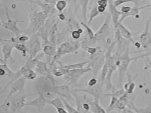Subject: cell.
I'll use <instances>...</instances> for the list:
<instances>
[{
    "mask_svg": "<svg viewBox=\"0 0 151 113\" xmlns=\"http://www.w3.org/2000/svg\"><path fill=\"white\" fill-rule=\"evenodd\" d=\"M48 16L43 11H32L29 15V24L28 28L24 30V35L33 36L44 26Z\"/></svg>",
    "mask_w": 151,
    "mask_h": 113,
    "instance_id": "obj_1",
    "label": "cell"
},
{
    "mask_svg": "<svg viewBox=\"0 0 151 113\" xmlns=\"http://www.w3.org/2000/svg\"><path fill=\"white\" fill-rule=\"evenodd\" d=\"M114 47L115 44L114 43H112L106 48V52L105 54V60L108 65L109 71L104 82L106 83V89L110 91L111 92L116 90L112 82V78L113 73L117 69L115 59L112 54L113 49Z\"/></svg>",
    "mask_w": 151,
    "mask_h": 113,
    "instance_id": "obj_2",
    "label": "cell"
},
{
    "mask_svg": "<svg viewBox=\"0 0 151 113\" xmlns=\"http://www.w3.org/2000/svg\"><path fill=\"white\" fill-rule=\"evenodd\" d=\"M81 44L79 41H70L65 42L60 44L57 48L56 54L52 58V61L49 64L50 68L52 67L62 56L67 54H77L80 48Z\"/></svg>",
    "mask_w": 151,
    "mask_h": 113,
    "instance_id": "obj_3",
    "label": "cell"
},
{
    "mask_svg": "<svg viewBox=\"0 0 151 113\" xmlns=\"http://www.w3.org/2000/svg\"><path fill=\"white\" fill-rule=\"evenodd\" d=\"M129 48L119 57L115 58L116 65L119 72V85L121 87L124 78L125 73L127 72L130 63L133 61L132 57L130 56Z\"/></svg>",
    "mask_w": 151,
    "mask_h": 113,
    "instance_id": "obj_4",
    "label": "cell"
},
{
    "mask_svg": "<svg viewBox=\"0 0 151 113\" xmlns=\"http://www.w3.org/2000/svg\"><path fill=\"white\" fill-rule=\"evenodd\" d=\"M43 91H40L43 93H50L64 98L70 102H75V97L73 95L72 90L70 89L69 86L67 84L61 85H52L44 87Z\"/></svg>",
    "mask_w": 151,
    "mask_h": 113,
    "instance_id": "obj_5",
    "label": "cell"
},
{
    "mask_svg": "<svg viewBox=\"0 0 151 113\" xmlns=\"http://www.w3.org/2000/svg\"><path fill=\"white\" fill-rule=\"evenodd\" d=\"M151 24V13L146 21L145 27L137 37L138 41L141 45V50L132 52V53H140L148 49L151 47V32L150 26Z\"/></svg>",
    "mask_w": 151,
    "mask_h": 113,
    "instance_id": "obj_6",
    "label": "cell"
},
{
    "mask_svg": "<svg viewBox=\"0 0 151 113\" xmlns=\"http://www.w3.org/2000/svg\"><path fill=\"white\" fill-rule=\"evenodd\" d=\"M88 60V63L86 67L90 68L93 74L94 77H96L97 74L101 70L104 63L105 54L99 48V50L95 54L90 56Z\"/></svg>",
    "mask_w": 151,
    "mask_h": 113,
    "instance_id": "obj_7",
    "label": "cell"
},
{
    "mask_svg": "<svg viewBox=\"0 0 151 113\" xmlns=\"http://www.w3.org/2000/svg\"><path fill=\"white\" fill-rule=\"evenodd\" d=\"M5 9L7 20L6 21L1 20L0 25L1 27L11 32L16 37H19V36L23 35L24 33V30L20 29L17 26V24L19 22H24V21L12 19L9 16L8 8L6 6L5 7Z\"/></svg>",
    "mask_w": 151,
    "mask_h": 113,
    "instance_id": "obj_8",
    "label": "cell"
},
{
    "mask_svg": "<svg viewBox=\"0 0 151 113\" xmlns=\"http://www.w3.org/2000/svg\"><path fill=\"white\" fill-rule=\"evenodd\" d=\"M111 17L110 14L107 15L103 23L94 34L96 43L104 42L107 40L111 33Z\"/></svg>",
    "mask_w": 151,
    "mask_h": 113,
    "instance_id": "obj_9",
    "label": "cell"
},
{
    "mask_svg": "<svg viewBox=\"0 0 151 113\" xmlns=\"http://www.w3.org/2000/svg\"><path fill=\"white\" fill-rule=\"evenodd\" d=\"M91 71L90 68L87 67L81 69L68 70V73L63 78L66 84L69 86H73L83 75Z\"/></svg>",
    "mask_w": 151,
    "mask_h": 113,
    "instance_id": "obj_10",
    "label": "cell"
},
{
    "mask_svg": "<svg viewBox=\"0 0 151 113\" xmlns=\"http://www.w3.org/2000/svg\"><path fill=\"white\" fill-rule=\"evenodd\" d=\"M38 33H36L32 36L30 40L27 42L26 44L27 47L28 53H29V58L34 59L36 58L38 53L42 50L41 42L39 38Z\"/></svg>",
    "mask_w": 151,
    "mask_h": 113,
    "instance_id": "obj_11",
    "label": "cell"
},
{
    "mask_svg": "<svg viewBox=\"0 0 151 113\" xmlns=\"http://www.w3.org/2000/svg\"><path fill=\"white\" fill-rule=\"evenodd\" d=\"M103 84L99 80L98 84L92 87L87 86L86 88L82 89L72 90V92H81L87 94L93 98L95 101L99 102L103 91Z\"/></svg>",
    "mask_w": 151,
    "mask_h": 113,
    "instance_id": "obj_12",
    "label": "cell"
},
{
    "mask_svg": "<svg viewBox=\"0 0 151 113\" xmlns=\"http://www.w3.org/2000/svg\"><path fill=\"white\" fill-rule=\"evenodd\" d=\"M1 41L5 42L1 46L3 59H1V64H7L9 61L12 63H14V60L12 56V52L14 48L13 44L9 39H1Z\"/></svg>",
    "mask_w": 151,
    "mask_h": 113,
    "instance_id": "obj_13",
    "label": "cell"
},
{
    "mask_svg": "<svg viewBox=\"0 0 151 113\" xmlns=\"http://www.w3.org/2000/svg\"><path fill=\"white\" fill-rule=\"evenodd\" d=\"M48 65L49 64L48 62H44L38 60L34 69L38 75L44 76L47 79H49L52 85H55L56 81L52 73L51 69L48 68Z\"/></svg>",
    "mask_w": 151,
    "mask_h": 113,
    "instance_id": "obj_14",
    "label": "cell"
},
{
    "mask_svg": "<svg viewBox=\"0 0 151 113\" xmlns=\"http://www.w3.org/2000/svg\"><path fill=\"white\" fill-rule=\"evenodd\" d=\"M27 79L24 76L19 78L13 82L10 86V88L9 93L5 100H9L14 94L19 92L21 94L24 91Z\"/></svg>",
    "mask_w": 151,
    "mask_h": 113,
    "instance_id": "obj_15",
    "label": "cell"
},
{
    "mask_svg": "<svg viewBox=\"0 0 151 113\" xmlns=\"http://www.w3.org/2000/svg\"><path fill=\"white\" fill-rule=\"evenodd\" d=\"M43 93H44L42 92L38 93L37 94H39V96L35 99L27 102L26 106L34 107L39 112L42 111L46 105L47 104V99L45 98Z\"/></svg>",
    "mask_w": 151,
    "mask_h": 113,
    "instance_id": "obj_16",
    "label": "cell"
},
{
    "mask_svg": "<svg viewBox=\"0 0 151 113\" xmlns=\"http://www.w3.org/2000/svg\"><path fill=\"white\" fill-rule=\"evenodd\" d=\"M113 0H109V14L111 17L114 29H116L119 24V21L122 13L117 9L114 6L113 2Z\"/></svg>",
    "mask_w": 151,
    "mask_h": 113,
    "instance_id": "obj_17",
    "label": "cell"
},
{
    "mask_svg": "<svg viewBox=\"0 0 151 113\" xmlns=\"http://www.w3.org/2000/svg\"><path fill=\"white\" fill-rule=\"evenodd\" d=\"M35 94H30L27 96L20 95L18 97L15 98L11 101V106L10 111L13 112H18L21 110L25 106H26V99L28 96Z\"/></svg>",
    "mask_w": 151,
    "mask_h": 113,
    "instance_id": "obj_18",
    "label": "cell"
},
{
    "mask_svg": "<svg viewBox=\"0 0 151 113\" xmlns=\"http://www.w3.org/2000/svg\"><path fill=\"white\" fill-rule=\"evenodd\" d=\"M151 4H147L142 5V6H134V7H132L131 10L129 13L121 15L119 21V23H122L124 20L129 17H133L137 19L139 18L140 11L143 9L151 7Z\"/></svg>",
    "mask_w": 151,
    "mask_h": 113,
    "instance_id": "obj_19",
    "label": "cell"
},
{
    "mask_svg": "<svg viewBox=\"0 0 151 113\" xmlns=\"http://www.w3.org/2000/svg\"><path fill=\"white\" fill-rule=\"evenodd\" d=\"M29 2H30L31 4H35L40 6L42 10V11L45 12L48 16L53 14L55 12L57 11L55 9V5L46 3L43 1L42 2L40 0H36V1L30 0Z\"/></svg>",
    "mask_w": 151,
    "mask_h": 113,
    "instance_id": "obj_20",
    "label": "cell"
},
{
    "mask_svg": "<svg viewBox=\"0 0 151 113\" xmlns=\"http://www.w3.org/2000/svg\"><path fill=\"white\" fill-rule=\"evenodd\" d=\"M116 29H118L119 30L123 37L128 40L131 43L134 45L135 41L134 38L133 33L122 23H119Z\"/></svg>",
    "mask_w": 151,
    "mask_h": 113,
    "instance_id": "obj_21",
    "label": "cell"
},
{
    "mask_svg": "<svg viewBox=\"0 0 151 113\" xmlns=\"http://www.w3.org/2000/svg\"><path fill=\"white\" fill-rule=\"evenodd\" d=\"M127 81L124 84L123 88L127 94L129 95H132L134 93L135 89L136 84L134 81L137 77V75L133 76L129 74H127Z\"/></svg>",
    "mask_w": 151,
    "mask_h": 113,
    "instance_id": "obj_22",
    "label": "cell"
},
{
    "mask_svg": "<svg viewBox=\"0 0 151 113\" xmlns=\"http://www.w3.org/2000/svg\"><path fill=\"white\" fill-rule=\"evenodd\" d=\"M130 95L125 92L122 96L118 99L116 103V109L119 110L121 112L127 107L130 99Z\"/></svg>",
    "mask_w": 151,
    "mask_h": 113,
    "instance_id": "obj_23",
    "label": "cell"
},
{
    "mask_svg": "<svg viewBox=\"0 0 151 113\" xmlns=\"http://www.w3.org/2000/svg\"><path fill=\"white\" fill-rule=\"evenodd\" d=\"M76 4L78 5L81 9L83 22H87V9L90 0H74Z\"/></svg>",
    "mask_w": 151,
    "mask_h": 113,
    "instance_id": "obj_24",
    "label": "cell"
},
{
    "mask_svg": "<svg viewBox=\"0 0 151 113\" xmlns=\"http://www.w3.org/2000/svg\"><path fill=\"white\" fill-rule=\"evenodd\" d=\"M56 62L59 64V66L62 67V68L68 70H73L81 69V68H86V67H85V66L87 65L88 63L89 60H86V61L82 62L73 63V64H69L66 65H64L60 62L58 60H57Z\"/></svg>",
    "mask_w": 151,
    "mask_h": 113,
    "instance_id": "obj_25",
    "label": "cell"
},
{
    "mask_svg": "<svg viewBox=\"0 0 151 113\" xmlns=\"http://www.w3.org/2000/svg\"><path fill=\"white\" fill-rule=\"evenodd\" d=\"M80 25L82 27H83L86 30V37L88 39L91 45H95L96 43L95 41V39H94V34L93 31L90 27L89 25H87L86 23L84 22H80Z\"/></svg>",
    "mask_w": 151,
    "mask_h": 113,
    "instance_id": "obj_26",
    "label": "cell"
},
{
    "mask_svg": "<svg viewBox=\"0 0 151 113\" xmlns=\"http://www.w3.org/2000/svg\"><path fill=\"white\" fill-rule=\"evenodd\" d=\"M93 1L92 6H91V9H90V12L88 13V25L91 24L94 18L98 17L101 14L97 9L98 5L96 4V0H93Z\"/></svg>",
    "mask_w": 151,
    "mask_h": 113,
    "instance_id": "obj_27",
    "label": "cell"
},
{
    "mask_svg": "<svg viewBox=\"0 0 151 113\" xmlns=\"http://www.w3.org/2000/svg\"><path fill=\"white\" fill-rule=\"evenodd\" d=\"M90 107V113H106V110L104 109L100 104L99 102L95 101H89Z\"/></svg>",
    "mask_w": 151,
    "mask_h": 113,
    "instance_id": "obj_28",
    "label": "cell"
},
{
    "mask_svg": "<svg viewBox=\"0 0 151 113\" xmlns=\"http://www.w3.org/2000/svg\"><path fill=\"white\" fill-rule=\"evenodd\" d=\"M57 48L54 45H46L42 48V51L46 55L50 57H53L56 53Z\"/></svg>",
    "mask_w": 151,
    "mask_h": 113,
    "instance_id": "obj_29",
    "label": "cell"
},
{
    "mask_svg": "<svg viewBox=\"0 0 151 113\" xmlns=\"http://www.w3.org/2000/svg\"><path fill=\"white\" fill-rule=\"evenodd\" d=\"M47 104L51 105L55 109L58 107L65 108L61 97L59 96H57L55 99L52 100L47 99Z\"/></svg>",
    "mask_w": 151,
    "mask_h": 113,
    "instance_id": "obj_30",
    "label": "cell"
},
{
    "mask_svg": "<svg viewBox=\"0 0 151 113\" xmlns=\"http://www.w3.org/2000/svg\"><path fill=\"white\" fill-rule=\"evenodd\" d=\"M13 46L15 49L21 52L22 57H25L27 56L28 50L26 45L22 43H17L13 44Z\"/></svg>",
    "mask_w": 151,
    "mask_h": 113,
    "instance_id": "obj_31",
    "label": "cell"
},
{
    "mask_svg": "<svg viewBox=\"0 0 151 113\" xmlns=\"http://www.w3.org/2000/svg\"><path fill=\"white\" fill-rule=\"evenodd\" d=\"M68 69L59 66V68H53L51 69L52 75L57 77L64 76L68 73Z\"/></svg>",
    "mask_w": 151,
    "mask_h": 113,
    "instance_id": "obj_32",
    "label": "cell"
},
{
    "mask_svg": "<svg viewBox=\"0 0 151 113\" xmlns=\"http://www.w3.org/2000/svg\"><path fill=\"white\" fill-rule=\"evenodd\" d=\"M68 5V2L66 0H58L55 5V9L58 13H61L65 10Z\"/></svg>",
    "mask_w": 151,
    "mask_h": 113,
    "instance_id": "obj_33",
    "label": "cell"
},
{
    "mask_svg": "<svg viewBox=\"0 0 151 113\" xmlns=\"http://www.w3.org/2000/svg\"><path fill=\"white\" fill-rule=\"evenodd\" d=\"M125 91L123 88H121L119 90H116V91L112 92L110 94H105L104 96L107 97H114L119 99L122 96Z\"/></svg>",
    "mask_w": 151,
    "mask_h": 113,
    "instance_id": "obj_34",
    "label": "cell"
},
{
    "mask_svg": "<svg viewBox=\"0 0 151 113\" xmlns=\"http://www.w3.org/2000/svg\"><path fill=\"white\" fill-rule=\"evenodd\" d=\"M37 74L34 69H30L25 72L23 76L27 80H32L37 78Z\"/></svg>",
    "mask_w": 151,
    "mask_h": 113,
    "instance_id": "obj_35",
    "label": "cell"
},
{
    "mask_svg": "<svg viewBox=\"0 0 151 113\" xmlns=\"http://www.w3.org/2000/svg\"><path fill=\"white\" fill-rule=\"evenodd\" d=\"M63 101V103H64V106L66 110H67V112L68 113H79L78 111L76 109L74 108L71 106L69 103V101L67 99H65L64 98L61 97Z\"/></svg>",
    "mask_w": 151,
    "mask_h": 113,
    "instance_id": "obj_36",
    "label": "cell"
},
{
    "mask_svg": "<svg viewBox=\"0 0 151 113\" xmlns=\"http://www.w3.org/2000/svg\"><path fill=\"white\" fill-rule=\"evenodd\" d=\"M83 30L81 28H79V29L75 30H73L71 33V37L74 40H77L81 38L82 34L83 33Z\"/></svg>",
    "mask_w": 151,
    "mask_h": 113,
    "instance_id": "obj_37",
    "label": "cell"
},
{
    "mask_svg": "<svg viewBox=\"0 0 151 113\" xmlns=\"http://www.w3.org/2000/svg\"><path fill=\"white\" fill-rule=\"evenodd\" d=\"M11 103L8 100H5L4 103L0 106V112L7 113L10 111Z\"/></svg>",
    "mask_w": 151,
    "mask_h": 113,
    "instance_id": "obj_38",
    "label": "cell"
},
{
    "mask_svg": "<svg viewBox=\"0 0 151 113\" xmlns=\"http://www.w3.org/2000/svg\"><path fill=\"white\" fill-rule=\"evenodd\" d=\"M145 52V53L141 55L135 56L134 57H132V60L133 61H136V60H138L143 58H146L147 57H151V47L150 48L146 50L143 51Z\"/></svg>",
    "mask_w": 151,
    "mask_h": 113,
    "instance_id": "obj_39",
    "label": "cell"
},
{
    "mask_svg": "<svg viewBox=\"0 0 151 113\" xmlns=\"http://www.w3.org/2000/svg\"><path fill=\"white\" fill-rule=\"evenodd\" d=\"M110 98H111V100H110L109 106L106 109V113L111 112L113 110L116 109V103L118 99L114 97Z\"/></svg>",
    "mask_w": 151,
    "mask_h": 113,
    "instance_id": "obj_40",
    "label": "cell"
},
{
    "mask_svg": "<svg viewBox=\"0 0 151 113\" xmlns=\"http://www.w3.org/2000/svg\"><path fill=\"white\" fill-rule=\"evenodd\" d=\"M113 4L116 7L127 3H132L133 4V0H113Z\"/></svg>",
    "mask_w": 151,
    "mask_h": 113,
    "instance_id": "obj_41",
    "label": "cell"
},
{
    "mask_svg": "<svg viewBox=\"0 0 151 113\" xmlns=\"http://www.w3.org/2000/svg\"><path fill=\"white\" fill-rule=\"evenodd\" d=\"M96 4L98 6L107 8L109 5V0H96Z\"/></svg>",
    "mask_w": 151,
    "mask_h": 113,
    "instance_id": "obj_42",
    "label": "cell"
},
{
    "mask_svg": "<svg viewBox=\"0 0 151 113\" xmlns=\"http://www.w3.org/2000/svg\"><path fill=\"white\" fill-rule=\"evenodd\" d=\"M99 81L96 77L91 78L87 82V86L92 87L98 84Z\"/></svg>",
    "mask_w": 151,
    "mask_h": 113,
    "instance_id": "obj_43",
    "label": "cell"
},
{
    "mask_svg": "<svg viewBox=\"0 0 151 113\" xmlns=\"http://www.w3.org/2000/svg\"><path fill=\"white\" fill-rule=\"evenodd\" d=\"M28 2V0H1V2L7 4L16 3L18 2Z\"/></svg>",
    "mask_w": 151,
    "mask_h": 113,
    "instance_id": "obj_44",
    "label": "cell"
},
{
    "mask_svg": "<svg viewBox=\"0 0 151 113\" xmlns=\"http://www.w3.org/2000/svg\"><path fill=\"white\" fill-rule=\"evenodd\" d=\"M150 57L146 58L144 69L145 71L149 69L151 70V61L150 59Z\"/></svg>",
    "mask_w": 151,
    "mask_h": 113,
    "instance_id": "obj_45",
    "label": "cell"
},
{
    "mask_svg": "<svg viewBox=\"0 0 151 113\" xmlns=\"http://www.w3.org/2000/svg\"><path fill=\"white\" fill-rule=\"evenodd\" d=\"M17 41L19 43L27 42L29 41V39L28 36H19V37H17Z\"/></svg>",
    "mask_w": 151,
    "mask_h": 113,
    "instance_id": "obj_46",
    "label": "cell"
},
{
    "mask_svg": "<svg viewBox=\"0 0 151 113\" xmlns=\"http://www.w3.org/2000/svg\"><path fill=\"white\" fill-rule=\"evenodd\" d=\"M132 9V7L130 6H123L121 8L120 11L121 12L122 14H126L129 13L131 10Z\"/></svg>",
    "mask_w": 151,
    "mask_h": 113,
    "instance_id": "obj_47",
    "label": "cell"
},
{
    "mask_svg": "<svg viewBox=\"0 0 151 113\" xmlns=\"http://www.w3.org/2000/svg\"><path fill=\"white\" fill-rule=\"evenodd\" d=\"M55 109L58 113H68L66 109L63 107H58Z\"/></svg>",
    "mask_w": 151,
    "mask_h": 113,
    "instance_id": "obj_48",
    "label": "cell"
},
{
    "mask_svg": "<svg viewBox=\"0 0 151 113\" xmlns=\"http://www.w3.org/2000/svg\"><path fill=\"white\" fill-rule=\"evenodd\" d=\"M57 16L58 18L61 21H64L67 20V17L64 14H62V13H58V14H57Z\"/></svg>",
    "mask_w": 151,
    "mask_h": 113,
    "instance_id": "obj_49",
    "label": "cell"
},
{
    "mask_svg": "<svg viewBox=\"0 0 151 113\" xmlns=\"http://www.w3.org/2000/svg\"><path fill=\"white\" fill-rule=\"evenodd\" d=\"M97 9L98 11L100 13V14L104 13L106 10V8L103 7V6H97Z\"/></svg>",
    "mask_w": 151,
    "mask_h": 113,
    "instance_id": "obj_50",
    "label": "cell"
},
{
    "mask_svg": "<svg viewBox=\"0 0 151 113\" xmlns=\"http://www.w3.org/2000/svg\"><path fill=\"white\" fill-rule=\"evenodd\" d=\"M58 0H44L43 2L46 3L51 4L53 5H55V4L57 2Z\"/></svg>",
    "mask_w": 151,
    "mask_h": 113,
    "instance_id": "obj_51",
    "label": "cell"
},
{
    "mask_svg": "<svg viewBox=\"0 0 151 113\" xmlns=\"http://www.w3.org/2000/svg\"><path fill=\"white\" fill-rule=\"evenodd\" d=\"M134 6H140V4L142 2V0H133Z\"/></svg>",
    "mask_w": 151,
    "mask_h": 113,
    "instance_id": "obj_52",
    "label": "cell"
},
{
    "mask_svg": "<svg viewBox=\"0 0 151 113\" xmlns=\"http://www.w3.org/2000/svg\"><path fill=\"white\" fill-rule=\"evenodd\" d=\"M29 1H30V0H28V2H29Z\"/></svg>",
    "mask_w": 151,
    "mask_h": 113,
    "instance_id": "obj_53",
    "label": "cell"
}]
</instances>
